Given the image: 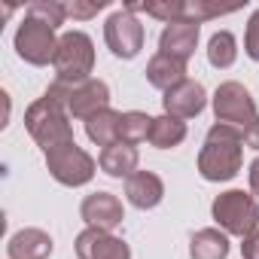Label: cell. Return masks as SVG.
<instances>
[{
    "label": "cell",
    "instance_id": "1",
    "mask_svg": "<svg viewBox=\"0 0 259 259\" xmlns=\"http://www.w3.org/2000/svg\"><path fill=\"white\" fill-rule=\"evenodd\" d=\"M244 159V132L235 125H210V132L204 138V147L198 153V174L210 183L232 180L241 171Z\"/></svg>",
    "mask_w": 259,
    "mask_h": 259
},
{
    "label": "cell",
    "instance_id": "2",
    "mask_svg": "<svg viewBox=\"0 0 259 259\" xmlns=\"http://www.w3.org/2000/svg\"><path fill=\"white\" fill-rule=\"evenodd\" d=\"M25 125L31 138L43 147V153L55 150V147H64L73 141V125H70V113L46 98L34 101L25 113Z\"/></svg>",
    "mask_w": 259,
    "mask_h": 259
},
{
    "label": "cell",
    "instance_id": "3",
    "mask_svg": "<svg viewBox=\"0 0 259 259\" xmlns=\"http://www.w3.org/2000/svg\"><path fill=\"white\" fill-rule=\"evenodd\" d=\"M55 76L67 85H79L85 79H92V67H95V43L89 34L82 31H67L58 37V52H55Z\"/></svg>",
    "mask_w": 259,
    "mask_h": 259
},
{
    "label": "cell",
    "instance_id": "4",
    "mask_svg": "<svg viewBox=\"0 0 259 259\" xmlns=\"http://www.w3.org/2000/svg\"><path fill=\"white\" fill-rule=\"evenodd\" d=\"M210 213L226 235L247 238L259 229V201L244 189H229V192L217 195L210 204Z\"/></svg>",
    "mask_w": 259,
    "mask_h": 259
},
{
    "label": "cell",
    "instance_id": "5",
    "mask_svg": "<svg viewBox=\"0 0 259 259\" xmlns=\"http://www.w3.org/2000/svg\"><path fill=\"white\" fill-rule=\"evenodd\" d=\"M213 113H217V122L235 125V128H241V132H247V128L259 119L253 95L241 82H235V79L223 82L213 92Z\"/></svg>",
    "mask_w": 259,
    "mask_h": 259
},
{
    "label": "cell",
    "instance_id": "6",
    "mask_svg": "<svg viewBox=\"0 0 259 259\" xmlns=\"http://www.w3.org/2000/svg\"><path fill=\"white\" fill-rule=\"evenodd\" d=\"M46 168L61 186H85L95 177V159L82 147H76V141L49 150L46 153Z\"/></svg>",
    "mask_w": 259,
    "mask_h": 259
},
{
    "label": "cell",
    "instance_id": "7",
    "mask_svg": "<svg viewBox=\"0 0 259 259\" xmlns=\"http://www.w3.org/2000/svg\"><path fill=\"white\" fill-rule=\"evenodd\" d=\"M16 52H19V58H25L28 64H37V67L55 61V52H58L55 28L25 16V22L16 31Z\"/></svg>",
    "mask_w": 259,
    "mask_h": 259
},
{
    "label": "cell",
    "instance_id": "8",
    "mask_svg": "<svg viewBox=\"0 0 259 259\" xmlns=\"http://www.w3.org/2000/svg\"><path fill=\"white\" fill-rule=\"evenodd\" d=\"M104 40L116 58H135L144 49V25L138 22L135 13H128L125 7L116 10L107 25H104Z\"/></svg>",
    "mask_w": 259,
    "mask_h": 259
},
{
    "label": "cell",
    "instance_id": "9",
    "mask_svg": "<svg viewBox=\"0 0 259 259\" xmlns=\"http://www.w3.org/2000/svg\"><path fill=\"white\" fill-rule=\"evenodd\" d=\"M76 256L79 259H132V247L113 232L82 229L76 235Z\"/></svg>",
    "mask_w": 259,
    "mask_h": 259
},
{
    "label": "cell",
    "instance_id": "10",
    "mask_svg": "<svg viewBox=\"0 0 259 259\" xmlns=\"http://www.w3.org/2000/svg\"><path fill=\"white\" fill-rule=\"evenodd\" d=\"M204 104H207V92L198 79H183L180 85H174L162 98L165 113L174 116V119H192L204 110Z\"/></svg>",
    "mask_w": 259,
    "mask_h": 259
},
{
    "label": "cell",
    "instance_id": "11",
    "mask_svg": "<svg viewBox=\"0 0 259 259\" xmlns=\"http://www.w3.org/2000/svg\"><path fill=\"white\" fill-rule=\"evenodd\" d=\"M110 107V85L104 79H85L79 85H73L70 92V104H67V113L73 119H92L95 113L107 110Z\"/></svg>",
    "mask_w": 259,
    "mask_h": 259
},
{
    "label": "cell",
    "instance_id": "12",
    "mask_svg": "<svg viewBox=\"0 0 259 259\" xmlns=\"http://www.w3.org/2000/svg\"><path fill=\"white\" fill-rule=\"evenodd\" d=\"M79 213H82V220L89 223V229H104V232H113V229L125 220L122 201H119L113 192H92V195H85Z\"/></svg>",
    "mask_w": 259,
    "mask_h": 259
},
{
    "label": "cell",
    "instance_id": "13",
    "mask_svg": "<svg viewBox=\"0 0 259 259\" xmlns=\"http://www.w3.org/2000/svg\"><path fill=\"white\" fill-rule=\"evenodd\" d=\"M198 34L201 28L192 25V22H174V25H165L162 37H159V52L165 55H174L180 61H189L195 46H198Z\"/></svg>",
    "mask_w": 259,
    "mask_h": 259
},
{
    "label": "cell",
    "instance_id": "14",
    "mask_svg": "<svg viewBox=\"0 0 259 259\" xmlns=\"http://www.w3.org/2000/svg\"><path fill=\"white\" fill-rule=\"evenodd\" d=\"M125 198L135 207H141V210H150V207H156L165 198V183L153 171H135L125 180Z\"/></svg>",
    "mask_w": 259,
    "mask_h": 259
},
{
    "label": "cell",
    "instance_id": "15",
    "mask_svg": "<svg viewBox=\"0 0 259 259\" xmlns=\"http://www.w3.org/2000/svg\"><path fill=\"white\" fill-rule=\"evenodd\" d=\"M52 247L55 244H52L49 232H43V229H19L7 244V253H10V259H49Z\"/></svg>",
    "mask_w": 259,
    "mask_h": 259
},
{
    "label": "cell",
    "instance_id": "16",
    "mask_svg": "<svg viewBox=\"0 0 259 259\" xmlns=\"http://www.w3.org/2000/svg\"><path fill=\"white\" fill-rule=\"evenodd\" d=\"M138 162H141L138 147L122 144V141H116V144L104 147V150H101V156H98L101 171H104L107 177H116V180H122V177L128 180V177L138 171Z\"/></svg>",
    "mask_w": 259,
    "mask_h": 259
},
{
    "label": "cell",
    "instance_id": "17",
    "mask_svg": "<svg viewBox=\"0 0 259 259\" xmlns=\"http://www.w3.org/2000/svg\"><path fill=\"white\" fill-rule=\"evenodd\" d=\"M147 79H150V85H156L162 92H171L174 85H180L186 79V61H180L174 55H165V52H156L147 64Z\"/></svg>",
    "mask_w": 259,
    "mask_h": 259
},
{
    "label": "cell",
    "instance_id": "18",
    "mask_svg": "<svg viewBox=\"0 0 259 259\" xmlns=\"http://www.w3.org/2000/svg\"><path fill=\"white\" fill-rule=\"evenodd\" d=\"M189 256L192 259H226L229 256V238L220 229H201L189 241Z\"/></svg>",
    "mask_w": 259,
    "mask_h": 259
},
{
    "label": "cell",
    "instance_id": "19",
    "mask_svg": "<svg viewBox=\"0 0 259 259\" xmlns=\"http://www.w3.org/2000/svg\"><path fill=\"white\" fill-rule=\"evenodd\" d=\"M119 122H122V113H116V110L107 107V110L95 113L92 119H85V135H89L92 144L110 147V144L119 141Z\"/></svg>",
    "mask_w": 259,
    "mask_h": 259
},
{
    "label": "cell",
    "instance_id": "20",
    "mask_svg": "<svg viewBox=\"0 0 259 259\" xmlns=\"http://www.w3.org/2000/svg\"><path fill=\"white\" fill-rule=\"evenodd\" d=\"M147 141L153 147H159V150H171V147H177V144L186 141V122L165 113V116L153 119V128H150V138Z\"/></svg>",
    "mask_w": 259,
    "mask_h": 259
},
{
    "label": "cell",
    "instance_id": "21",
    "mask_svg": "<svg viewBox=\"0 0 259 259\" xmlns=\"http://www.w3.org/2000/svg\"><path fill=\"white\" fill-rule=\"evenodd\" d=\"M150 128H153V119L141 110H128L122 113V122H119V141L122 144H141L150 138Z\"/></svg>",
    "mask_w": 259,
    "mask_h": 259
},
{
    "label": "cell",
    "instance_id": "22",
    "mask_svg": "<svg viewBox=\"0 0 259 259\" xmlns=\"http://www.w3.org/2000/svg\"><path fill=\"white\" fill-rule=\"evenodd\" d=\"M235 58H238V43H235V37H232L229 31H217V34L210 37V43H207V61L223 70V67H232Z\"/></svg>",
    "mask_w": 259,
    "mask_h": 259
},
{
    "label": "cell",
    "instance_id": "23",
    "mask_svg": "<svg viewBox=\"0 0 259 259\" xmlns=\"http://www.w3.org/2000/svg\"><path fill=\"white\" fill-rule=\"evenodd\" d=\"M28 16L49 25V28H61L64 19H67V7L58 4V0H34V4L28 7Z\"/></svg>",
    "mask_w": 259,
    "mask_h": 259
},
{
    "label": "cell",
    "instance_id": "24",
    "mask_svg": "<svg viewBox=\"0 0 259 259\" xmlns=\"http://www.w3.org/2000/svg\"><path fill=\"white\" fill-rule=\"evenodd\" d=\"M141 10L165 25L183 22V0H153V4H141Z\"/></svg>",
    "mask_w": 259,
    "mask_h": 259
},
{
    "label": "cell",
    "instance_id": "25",
    "mask_svg": "<svg viewBox=\"0 0 259 259\" xmlns=\"http://www.w3.org/2000/svg\"><path fill=\"white\" fill-rule=\"evenodd\" d=\"M244 52L253 58V61H259V10L250 16V22H247V34H244Z\"/></svg>",
    "mask_w": 259,
    "mask_h": 259
},
{
    "label": "cell",
    "instance_id": "26",
    "mask_svg": "<svg viewBox=\"0 0 259 259\" xmlns=\"http://www.w3.org/2000/svg\"><path fill=\"white\" fill-rule=\"evenodd\" d=\"M64 7H67V16H70V19H92V16H98V13L107 7V0H92V4L73 0V4H64Z\"/></svg>",
    "mask_w": 259,
    "mask_h": 259
},
{
    "label": "cell",
    "instance_id": "27",
    "mask_svg": "<svg viewBox=\"0 0 259 259\" xmlns=\"http://www.w3.org/2000/svg\"><path fill=\"white\" fill-rule=\"evenodd\" d=\"M241 256H244V259H259V229H256L253 235L244 238V244H241Z\"/></svg>",
    "mask_w": 259,
    "mask_h": 259
},
{
    "label": "cell",
    "instance_id": "28",
    "mask_svg": "<svg viewBox=\"0 0 259 259\" xmlns=\"http://www.w3.org/2000/svg\"><path fill=\"white\" fill-rule=\"evenodd\" d=\"M244 144H247L250 150H259V119L247 128V132H244Z\"/></svg>",
    "mask_w": 259,
    "mask_h": 259
},
{
    "label": "cell",
    "instance_id": "29",
    "mask_svg": "<svg viewBox=\"0 0 259 259\" xmlns=\"http://www.w3.org/2000/svg\"><path fill=\"white\" fill-rule=\"evenodd\" d=\"M250 189L259 195V159H253V162H250Z\"/></svg>",
    "mask_w": 259,
    "mask_h": 259
}]
</instances>
